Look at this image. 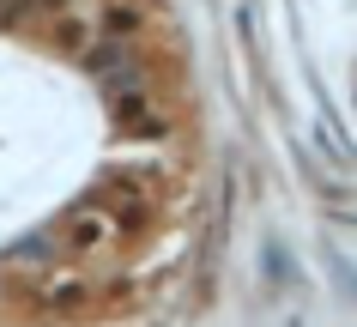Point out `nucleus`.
Returning <instances> with one entry per match:
<instances>
[{
	"label": "nucleus",
	"instance_id": "obj_1",
	"mask_svg": "<svg viewBox=\"0 0 357 327\" xmlns=\"http://www.w3.org/2000/svg\"><path fill=\"white\" fill-rule=\"evenodd\" d=\"M115 236H121V212H109V206H79L67 218V249L73 254H103Z\"/></svg>",
	"mask_w": 357,
	"mask_h": 327
},
{
	"label": "nucleus",
	"instance_id": "obj_2",
	"mask_svg": "<svg viewBox=\"0 0 357 327\" xmlns=\"http://www.w3.org/2000/svg\"><path fill=\"white\" fill-rule=\"evenodd\" d=\"M115 116H121V128L139 134V139H164V128H169V116L151 103V91H139V85H121V91H115Z\"/></svg>",
	"mask_w": 357,
	"mask_h": 327
},
{
	"label": "nucleus",
	"instance_id": "obj_3",
	"mask_svg": "<svg viewBox=\"0 0 357 327\" xmlns=\"http://www.w3.org/2000/svg\"><path fill=\"white\" fill-rule=\"evenodd\" d=\"M85 297H91V279H49V291H43V303H49V309L85 303Z\"/></svg>",
	"mask_w": 357,
	"mask_h": 327
},
{
	"label": "nucleus",
	"instance_id": "obj_4",
	"mask_svg": "<svg viewBox=\"0 0 357 327\" xmlns=\"http://www.w3.org/2000/svg\"><path fill=\"white\" fill-rule=\"evenodd\" d=\"M103 31H109V43L133 37V31H139V13H133V6H103Z\"/></svg>",
	"mask_w": 357,
	"mask_h": 327
},
{
	"label": "nucleus",
	"instance_id": "obj_5",
	"mask_svg": "<svg viewBox=\"0 0 357 327\" xmlns=\"http://www.w3.org/2000/svg\"><path fill=\"white\" fill-rule=\"evenodd\" d=\"M73 0H31V13H67Z\"/></svg>",
	"mask_w": 357,
	"mask_h": 327
}]
</instances>
